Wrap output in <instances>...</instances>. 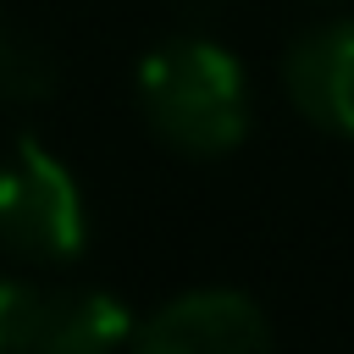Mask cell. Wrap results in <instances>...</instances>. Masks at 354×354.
I'll return each mask as SVG.
<instances>
[{
	"label": "cell",
	"instance_id": "obj_2",
	"mask_svg": "<svg viewBox=\"0 0 354 354\" xmlns=\"http://www.w3.org/2000/svg\"><path fill=\"white\" fill-rule=\"evenodd\" d=\"M0 243L17 260H77L88 243V205L61 155L39 138H17L0 149Z\"/></svg>",
	"mask_w": 354,
	"mask_h": 354
},
{
	"label": "cell",
	"instance_id": "obj_1",
	"mask_svg": "<svg viewBox=\"0 0 354 354\" xmlns=\"http://www.w3.org/2000/svg\"><path fill=\"white\" fill-rule=\"evenodd\" d=\"M138 111L183 155H227L249 133V77L216 39H171L138 61Z\"/></svg>",
	"mask_w": 354,
	"mask_h": 354
},
{
	"label": "cell",
	"instance_id": "obj_8",
	"mask_svg": "<svg viewBox=\"0 0 354 354\" xmlns=\"http://www.w3.org/2000/svg\"><path fill=\"white\" fill-rule=\"evenodd\" d=\"M0 39H6V28H0Z\"/></svg>",
	"mask_w": 354,
	"mask_h": 354
},
{
	"label": "cell",
	"instance_id": "obj_4",
	"mask_svg": "<svg viewBox=\"0 0 354 354\" xmlns=\"http://www.w3.org/2000/svg\"><path fill=\"white\" fill-rule=\"evenodd\" d=\"M127 354H271V326L249 293L194 288L133 326Z\"/></svg>",
	"mask_w": 354,
	"mask_h": 354
},
{
	"label": "cell",
	"instance_id": "obj_5",
	"mask_svg": "<svg viewBox=\"0 0 354 354\" xmlns=\"http://www.w3.org/2000/svg\"><path fill=\"white\" fill-rule=\"evenodd\" d=\"M282 83L304 122L354 138V22L343 17L299 33L282 55Z\"/></svg>",
	"mask_w": 354,
	"mask_h": 354
},
{
	"label": "cell",
	"instance_id": "obj_6",
	"mask_svg": "<svg viewBox=\"0 0 354 354\" xmlns=\"http://www.w3.org/2000/svg\"><path fill=\"white\" fill-rule=\"evenodd\" d=\"M61 83V61L44 39H0V94L6 100H50Z\"/></svg>",
	"mask_w": 354,
	"mask_h": 354
},
{
	"label": "cell",
	"instance_id": "obj_7",
	"mask_svg": "<svg viewBox=\"0 0 354 354\" xmlns=\"http://www.w3.org/2000/svg\"><path fill=\"white\" fill-rule=\"evenodd\" d=\"M188 11H216V6H227V0H183Z\"/></svg>",
	"mask_w": 354,
	"mask_h": 354
},
{
	"label": "cell",
	"instance_id": "obj_3",
	"mask_svg": "<svg viewBox=\"0 0 354 354\" xmlns=\"http://www.w3.org/2000/svg\"><path fill=\"white\" fill-rule=\"evenodd\" d=\"M127 332V304L100 288L0 277V354H116Z\"/></svg>",
	"mask_w": 354,
	"mask_h": 354
}]
</instances>
